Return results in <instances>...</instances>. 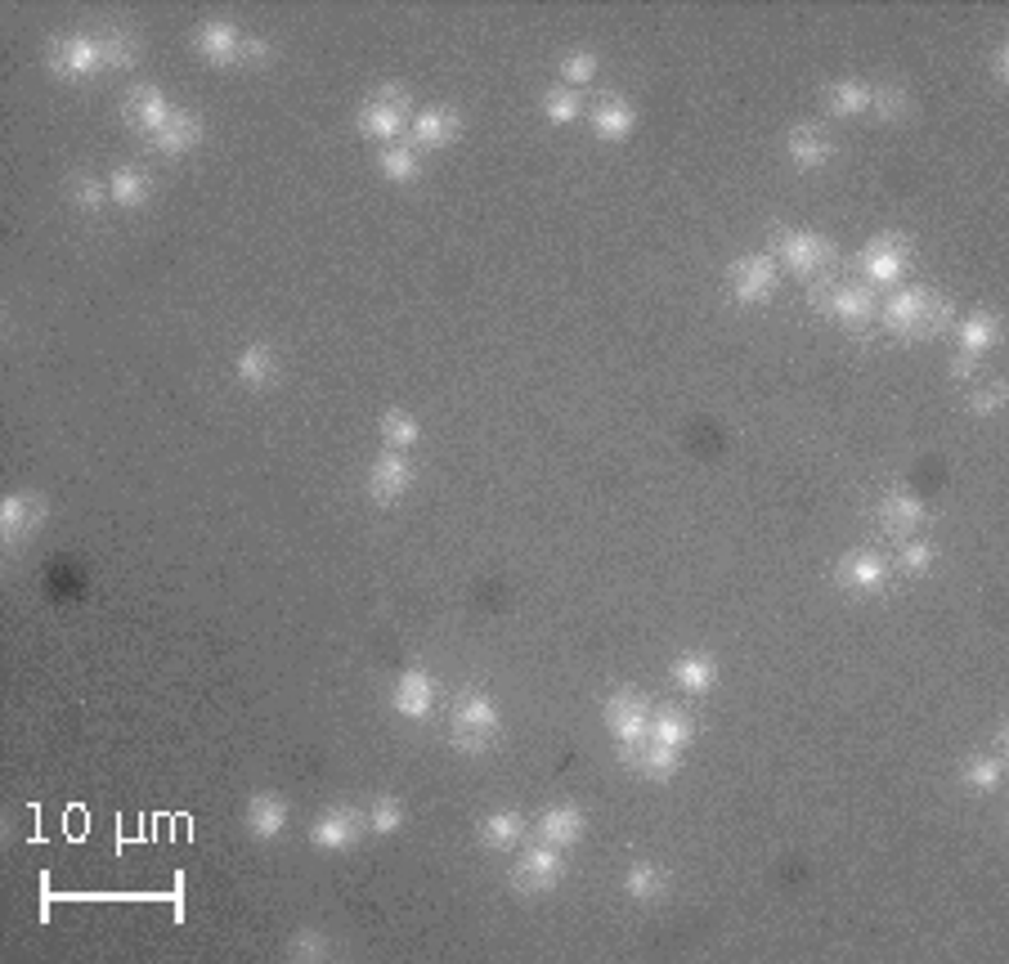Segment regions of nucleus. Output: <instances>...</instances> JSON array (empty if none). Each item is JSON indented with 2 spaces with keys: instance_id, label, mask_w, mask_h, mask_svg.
I'll list each match as a JSON object with an SVG mask.
<instances>
[{
  "instance_id": "f257e3e1",
  "label": "nucleus",
  "mask_w": 1009,
  "mask_h": 964,
  "mask_svg": "<svg viewBox=\"0 0 1009 964\" xmlns=\"http://www.w3.org/2000/svg\"><path fill=\"white\" fill-rule=\"evenodd\" d=\"M884 323L888 332L897 336H933L951 323V306L924 288H907V292H897L888 306H884Z\"/></svg>"
},
{
  "instance_id": "f03ea898",
  "label": "nucleus",
  "mask_w": 1009,
  "mask_h": 964,
  "mask_svg": "<svg viewBox=\"0 0 1009 964\" xmlns=\"http://www.w3.org/2000/svg\"><path fill=\"white\" fill-rule=\"evenodd\" d=\"M448 722H454V750L480 754V750L494 741V731H498V709H494L489 696L467 691V696L454 700V713H448Z\"/></svg>"
},
{
  "instance_id": "7ed1b4c3",
  "label": "nucleus",
  "mask_w": 1009,
  "mask_h": 964,
  "mask_svg": "<svg viewBox=\"0 0 1009 964\" xmlns=\"http://www.w3.org/2000/svg\"><path fill=\"white\" fill-rule=\"evenodd\" d=\"M400 126H409V95L400 86H381L359 112V131L373 140H396Z\"/></svg>"
},
{
  "instance_id": "20e7f679",
  "label": "nucleus",
  "mask_w": 1009,
  "mask_h": 964,
  "mask_svg": "<svg viewBox=\"0 0 1009 964\" xmlns=\"http://www.w3.org/2000/svg\"><path fill=\"white\" fill-rule=\"evenodd\" d=\"M606 727L614 731L620 750H633L651 735V705L637 691H614L606 700Z\"/></svg>"
},
{
  "instance_id": "39448f33",
  "label": "nucleus",
  "mask_w": 1009,
  "mask_h": 964,
  "mask_svg": "<svg viewBox=\"0 0 1009 964\" xmlns=\"http://www.w3.org/2000/svg\"><path fill=\"white\" fill-rule=\"evenodd\" d=\"M49 68L59 77H90L108 68V49L99 36H64L49 45Z\"/></svg>"
},
{
  "instance_id": "423d86ee",
  "label": "nucleus",
  "mask_w": 1009,
  "mask_h": 964,
  "mask_svg": "<svg viewBox=\"0 0 1009 964\" xmlns=\"http://www.w3.org/2000/svg\"><path fill=\"white\" fill-rule=\"evenodd\" d=\"M776 261L772 256H745V261H736L732 269H727V288H732V297L741 301V306H758V301H767L772 292H776Z\"/></svg>"
},
{
  "instance_id": "0eeeda50",
  "label": "nucleus",
  "mask_w": 1009,
  "mask_h": 964,
  "mask_svg": "<svg viewBox=\"0 0 1009 964\" xmlns=\"http://www.w3.org/2000/svg\"><path fill=\"white\" fill-rule=\"evenodd\" d=\"M561 871H566V862H561V847H552V843H534V847H525V853L517 857V871H512V884L521 888V893H547L556 879H561Z\"/></svg>"
},
{
  "instance_id": "6e6552de",
  "label": "nucleus",
  "mask_w": 1009,
  "mask_h": 964,
  "mask_svg": "<svg viewBox=\"0 0 1009 964\" xmlns=\"http://www.w3.org/2000/svg\"><path fill=\"white\" fill-rule=\"evenodd\" d=\"M780 261L799 269V274H821L830 261H834V247L821 239V234H808V230H785L780 243H776Z\"/></svg>"
},
{
  "instance_id": "1a4fd4ad",
  "label": "nucleus",
  "mask_w": 1009,
  "mask_h": 964,
  "mask_svg": "<svg viewBox=\"0 0 1009 964\" xmlns=\"http://www.w3.org/2000/svg\"><path fill=\"white\" fill-rule=\"evenodd\" d=\"M243 41L247 36L234 23H224V19H207L193 32V45H198V54L207 64H239L243 59Z\"/></svg>"
},
{
  "instance_id": "9d476101",
  "label": "nucleus",
  "mask_w": 1009,
  "mask_h": 964,
  "mask_svg": "<svg viewBox=\"0 0 1009 964\" xmlns=\"http://www.w3.org/2000/svg\"><path fill=\"white\" fill-rule=\"evenodd\" d=\"M409 485H413L409 458H404V453H396V448H386L381 458L373 463V472H368V494L377 502H400L409 494Z\"/></svg>"
},
{
  "instance_id": "9b49d317",
  "label": "nucleus",
  "mask_w": 1009,
  "mask_h": 964,
  "mask_svg": "<svg viewBox=\"0 0 1009 964\" xmlns=\"http://www.w3.org/2000/svg\"><path fill=\"white\" fill-rule=\"evenodd\" d=\"M834 584L849 588V592H879L888 584V565L875 552H849L834 565Z\"/></svg>"
},
{
  "instance_id": "f8f14e48",
  "label": "nucleus",
  "mask_w": 1009,
  "mask_h": 964,
  "mask_svg": "<svg viewBox=\"0 0 1009 964\" xmlns=\"http://www.w3.org/2000/svg\"><path fill=\"white\" fill-rule=\"evenodd\" d=\"M359 830H364V812H355V808H332V812H323V817L310 826V843L323 847V853H342V847H351V843L359 839Z\"/></svg>"
},
{
  "instance_id": "ddd939ff",
  "label": "nucleus",
  "mask_w": 1009,
  "mask_h": 964,
  "mask_svg": "<svg viewBox=\"0 0 1009 964\" xmlns=\"http://www.w3.org/2000/svg\"><path fill=\"white\" fill-rule=\"evenodd\" d=\"M122 112H126V122H131L135 131H144V135H157L166 122H171V112H176V108L162 99V90H157V86H135V90L126 95Z\"/></svg>"
},
{
  "instance_id": "4468645a",
  "label": "nucleus",
  "mask_w": 1009,
  "mask_h": 964,
  "mask_svg": "<svg viewBox=\"0 0 1009 964\" xmlns=\"http://www.w3.org/2000/svg\"><path fill=\"white\" fill-rule=\"evenodd\" d=\"M41 521H45V502L36 494H10L0 502V534H5L10 547L23 543Z\"/></svg>"
},
{
  "instance_id": "2eb2a0df",
  "label": "nucleus",
  "mask_w": 1009,
  "mask_h": 964,
  "mask_svg": "<svg viewBox=\"0 0 1009 964\" xmlns=\"http://www.w3.org/2000/svg\"><path fill=\"white\" fill-rule=\"evenodd\" d=\"M907 261H911V252H907V243H897V239H875L862 252V269H866L871 282H897L902 269H907Z\"/></svg>"
},
{
  "instance_id": "dca6fc26",
  "label": "nucleus",
  "mask_w": 1009,
  "mask_h": 964,
  "mask_svg": "<svg viewBox=\"0 0 1009 964\" xmlns=\"http://www.w3.org/2000/svg\"><path fill=\"white\" fill-rule=\"evenodd\" d=\"M396 713L400 718H426L431 709H435V683H431V673H422V668H409L404 677H400V687H396Z\"/></svg>"
},
{
  "instance_id": "f3484780",
  "label": "nucleus",
  "mask_w": 1009,
  "mask_h": 964,
  "mask_svg": "<svg viewBox=\"0 0 1009 964\" xmlns=\"http://www.w3.org/2000/svg\"><path fill=\"white\" fill-rule=\"evenodd\" d=\"M413 144H422V148H444V144H454L458 140V112L454 108H426V112H418L413 118Z\"/></svg>"
},
{
  "instance_id": "a211bd4d",
  "label": "nucleus",
  "mask_w": 1009,
  "mask_h": 964,
  "mask_svg": "<svg viewBox=\"0 0 1009 964\" xmlns=\"http://www.w3.org/2000/svg\"><path fill=\"white\" fill-rule=\"evenodd\" d=\"M825 310H830V319H839V323L862 328V323L875 314V301H871V288H866V282H844V288H834V292L825 297Z\"/></svg>"
},
{
  "instance_id": "6ab92c4d",
  "label": "nucleus",
  "mask_w": 1009,
  "mask_h": 964,
  "mask_svg": "<svg viewBox=\"0 0 1009 964\" xmlns=\"http://www.w3.org/2000/svg\"><path fill=\"white\" fill-rule=\"evenodd\" d=\"M624 754V763H633L637 772H646V776H655V780H668L673 772H678V758H683V750H668V745H659V741H646L642 745H633V750H620Z\"/></svg>"
},
{
  "instance_id": "aec40b11",
  "label": "nucleus",
  "mask_w": 1009,
  "mask_h": 964,
  "mask_svg": "<svg viewBox=\"0 0 1009 964\" xmlns=\"http://www.w3.org/2000/svg\"><path fill=\"white\" fill-rule=\"evenodd\" d=\"M879 521H884L888 534H907V530H916V525L924 521V502H920L916 494L892 489V494H884V502H879Z\"/></svg>"
},
{
  "instance_id": "412c9836",
  "label": "nucleus",
  "mask_w": 1009,
  "mask_h": 964,
  "mask_svg": "<svg viewBox=\"0 0 1009 964\" xmlns=\"http://www.w3.org/2000/svg\"><path fill=\"white\" fill-rule=\"evenodd\" d=\"M637 126V112L629 99H601L597 112H592V131L597 140H629Z\"/></svg>"
},
{
  "instance_id": "4be33fe9",
  "label": "nucleus",
  "mask_w": 1009,
  "mask_h": 964,
  "mask_svg": "<svg viewBox=\"0 0 1009 964\" xmlns=\"http://www.w3.org/2000/svg\"><path fill=\"white\" fill-rule=\"evenodd\" d=\"M198 140H202V122L193 112H171V122H166L157 135H148V144L157 153H189Z\"/></svg>"
},
{
  "instance_id": "5701e85b",
  "label": "nucleus",
  "mask_w": 1009,
  "mask_h": 964,
  "mask_svg": "<svg viewBox=\"0 0 1009 964\" xmlns=\"http://www.w3.org/2000/svg\"><path fill=\"white\" fill-rule=\"evenodd\" d=\"M288 826V804L278 799V794H256L252 808H247V830L256 839H278Z\"/></svg>"
},
{
  "instance_id": "b1692460",
  "label": "nucleus",
  "mask_w": 1009,
  "mask_h": 964,
  "mask_svg": "<svg viewBox=\"0 0 1009 964\" xmlns=\"http://www.w3.org/2000/svg\"><path fill=\"white\" fill-rule=\"evenodd\" d=\"M584 834V812L579 808H547L539 817V839L552 843V847H566Z\"/></svg>"
},
{
  "instance_id": "393cba45",
  "label": "nucleus",
  "mask_w": 1009,
  "mask_h": 964,
  "mask_svg": "<svg viewBox=\"0 0 1009 964\" xmlns=\"http://www.w3.org/2000/svg\"><path fill=\"white\" fill-rule=\"evenodd\" d=\"M108 193H112V207H144L148 193H153V180L144 171H135V166H118V171L108 176Z\"/></svg>"
},
{
  "instance_id": "a878e982",
  "label": "nucleus",
  "mask_w": 1009,
  "mask_h": 964,
  "mask_svg": "<svg viewBox=\"0 0 1009 964\" xmlns=\"http://www.w3.org/2000/svg\"><path fill=\"white\" fill-rule=\"evenodd\" d=\"M785 148H790L795 166H803V171H817V166H825V162L834 157V144H830L821 131H812V126H799Z\"/></svg>"
},
{
  "instance_id": "bb28decb",
  "label": "nucleus",
  "mask_w": 1009,
  "mask_h": 964,
  "mask_svg": "<svg viewBox=\"0 0 1009 964\" xmlns=\"http://www.w3.org/2000/svg\"><path fill=\"white\" fill-rule=\"evenodd\" d=\"M673 683H678L687 696H705L718 683V664L709 655H683L673 664Z\"/></svg>"
},
{
  "instance_id": "cd10ccee",
  "label": "nucleus",
  "mask_w": 1009,
  "mask_h": 964,
  "mask_svg": "<svg viewBox=\"0 0 1009 964\" xmlns=\"http://www.w3.org/2000/svg\"><path fill=\"white\" fill-rule=\"evenodd\" d=\"M825 103H830L834 118H857V112L871 108V86L866 81H834L825 90Z\"/></svg>"
},
{
  "instance_id": "c85d7f7f",
  "label": "nucleus",
  "mask_w": 1009,
  "mask_h": 964,
  "mask_svg": "<svg viewBox=\"0 0 1009 964\" xmlns=\"http://www.w3.org/2000/svg\"><path fill=\"white\" fill-rule=\"evenodd\" d=\"M239 381L252 386V390H260V386L274 381V351H269L265 342H252V346L239 355Z\"/></svg>"
},
{
  "instance_id": "c756f323",
  "label": "nucleus",
  "mask_w": 1009,
  "mask_h": 964,
  "mask_svg": "<svg viewBox=\"0 0 1009 964\" xmlns=\"http://www.w3.org/2000/svg\"><path fill=\"white\" fill-rule=\"evenodd\" d=\"M521 834H525V821L517 817V812H494V817H485L480 821V839H485V847H517L521 843Z\"/></svg>"
},
{
  "instance_id": "7c9ffc66",
  "label": "nucleus",
  "mask_w": 1009,
  "mask_h": 964,
  "mask_svg": "<svg viewBox=\"0 0 1009 964\" xmlns=\"http://www.w3.org/2000/svg\"><path fill=\"white\" fill-rule=\"evenodd\" d=\"M377 162H381V176H386V180H396V185H409V180H418V176H422L418 153H413V148H404V144H386Z\"/></svg>"
},
{
  "instance_id": "2f4dec72",
  "label": "nucleus",
  "mask_w": 1009,
  "mask_h": 964,
  "mask_svg": "<svg viewBox=\"0 0 1009 964\" xmlns=\"http://www.w3.org/2000/svg\"><path fill=\"white\" fill-rule=\"evenodd\" d=\"M651 741H659L668 750H687L691 745V722L683 713H673V709L651 713Z\"/></svg>"
},
{
  "instance_id": "473e14b6",
  "label": "nucleus",
  "mask_w": 1009,
  "mask_h": 964,
  "mask_svg": "<svg viewBox=\"0 0 1009 964\" xmlns=\"http://www.w3.org/2000/svg\"><path fill=\"white\" fill-rule=\"evenodd\" d=\"M996 336H1000V323H996V314H987V310L969 314V319H965V328H961V342H965V351H969V355L991 351V346H996Z\"/></svg>"
},
{
  "instance_id": "72a5a7b5",
  "label": "nucleus",
  "mask_w": 1009,
  "mask_h": 964,
  "mask_svg": "<svg viewBox=\"0 0 1009 964\" xmlns=\"http://www.w3.org/2000/svg\"><path fill=\"white\" fill-rule=\"evenodd\" d=\"M418 435H422V426L409 418V413H381V444L386 448H396V453H404V448H413L418 444Z\"/></svg>"
},
{
  "instance_id": "f704fd0d",
  "label": "nucleus",
  "mask_w": 1009,
  "mask_h": 964,
  "mask_svg": "<svg viewBox=\"0 0 1009 964\" xmlns=\"http://www.w3.org/2000/svg\"><path fill=\"white\" fill-rule=\"evenodd\" d=\"M364 826H368L373 834H396V830L404 826V804L390 799V794H381L373 808H364Z\"/></svg>"
},
{
  "instance_id": "c9c22d12",
  "label": "nucleus",
  "mask_w": 1009,
  "mask_h": 964,
  "mask_svg": "<svg viewBox=\"0 0 1009 964\" xmlns=\"http://www.w3.org/2000/svg\"><path fill=\"white\" fill-rule=\"evenodd\" d=\"M624 893H629L633 901H651V897H659V893H664V871H659V866H651V862H637V866L624 875Z\"/></svg>"
},
{
  "instance_id": "e433bc0d",
  "label": "nucleus",
  "mask_w": 1009,
  "mask_h": 964,
  "mask_svg": "<svg viewBox=\"0 0 1009 964\" xmlns=\"http://www.w3.org/2000/svg\"><path fill=\"white\" fill-rule=\"evenodd\" d=\"M1005 776V758L1000 754H978L965 763V785L969 789H996Z\"/></svg>"
},
{
  "instance_id": "4c0bfd02",
  "label": "nucleus",
  "mask_w": 1009,
  "mask_h": 964,
  "mask_svg": "<svg viewBox=\"0 0 1009 964\" xmlns=\"http://www.w3.org/2000/svg\"><path fill=\"white\" fill-rule=\"evenodd\" d=\"M543 112H547V122H556V126L575 122V118H579V90H566V86L547 90V95H543Z\"/></svg>"
},
{
  "instance_id": "58836bf2",
  "label": "nucleus",
  "mask_w": 1009,
  "mask_h": 964,
  "mask_svg": "<svg viewBox=\"0 0 1009 964\" xmlns=\"http://www.w3.org/2000/svg\"><path fill=\"white\" fill-rule=\"evenodd\" d=\"M907 108H911V99H907L902 86H879V90H871V112H875V118H884V122H897Z\"/></svg>"
},
{
  "instance_id": "ea45409f",
  "label": "nucleus",
  "mask_w": 1009,
  "mask_h": 964,
  "mask_svg": "<svg viewBox=\"0 0 1009 964\" xmlns=\"http://www.w3.org/2000/svg\"><path fill=\"white\" fill-rule=\"evenodd\" d=\"M73 202H77V211H103V207H112V193H108V180H95V176H81V180L73 185Z\"/></svg>"
},
{
  "instance_id": "a19ab883",
  "label": "nucleus",
  "mask_w": 1009,
  "mask_h": 964,
  "mask_svg": "<svg viewBox=\"0 0 1009 964\" xmlns=\"http://www.w3.org/2000/svg\"><path fill=\"white\" fill-rule=\"evenodd\" d=\"M561 77H566V90H584L597 77V59L588 49H579V54H570V59L561 64Z\"/></svg>"
},
{
  "instance_id": "79ce46f5",
  "label": "nucleus",
  "mask_w": 1009,
  "mask_h": 964,
  "mask_svg": "<svg viewBox=\"0 0 1009 964\" xmlns=\"http://www.w3.org/2000/svg\"><path fill=\"white\" fill-rule=\"evenodd\" d=\"M897 565H902L907 575H924L929 565H933V547H929V543H902V552H897Z\"/></svg>"
},
{
  "instance_id": "37998d69",
  "label": "nucleus",
  "mask_w": 1009,
  "mask_h": 964,
  "mask_svg": "<svg viewBox=\"0 0 1009 964\" xmlns=\"http://www.w3.org/2000/svg\"><path fill=\"white\" fill-rule=\"evenodd\" d=\"M288 955H292V960H319V955H328V938L314 933V929H306V933H297V938L288 942Z\"/></svg>"
},
{
  "instance_id": "c03bdc74",
  "label": "nucleus",
  "mask_w": 1009,
  "mask_h": 964,
  "mask_svg": "<svg viewBox=\"0 0 1009 964\" xmlns=\"http://www.w3.org/2000/svg\"><path fill=\"white\" fill-rule=\"evenodd\" d=\"M103 49H108V64H112V68H122V64H131V59H135V41H131L126 32L103 36Z\"/></svg>"
},
{
  "instance_id": "a18cd8bd",
  "label": "nucleus",
  "mask_w": 1009,
  "mask_h": 964,
  "mask_svg": "<svg viewBox=\"0 0 1009 964\" xmlns=\"http://www.w3.org/2000/svg\"><path fill=\"white\" fill-rule=\"evenodd\" d=\"M1000 405H1005V386H987V390L969 395V409H974V413H996Z\"/></svg>"
},
{
  "instance_id": "49530a36",
  "label": "nucleus",
  "mask_w": 1009,
  "mask_h": 964,
  "mask_svg": "<svg viewBox=\"0 0 1009 964\" xmlns=\"http://www.w3.org/2000/svg\"><path fill=\"white\" fill-rule=\"evenodd\" d=\"M978 368H983V355H969V351H961L956 359H951V373H956L961 381H969V377H978Z\"/></svg>"
}]
</instances>
